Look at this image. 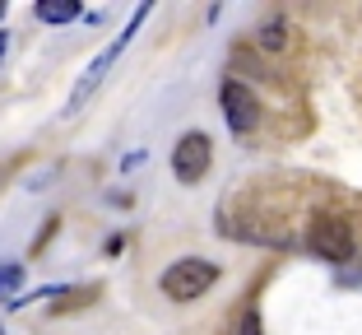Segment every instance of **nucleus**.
<instances>
[{"label":"nucleus","mask_w":362,"mask_h":335,"mask_svg":"<svg viewBox=\"0 0 362 335\" xmlns=\"http://www.w3.org/2000/svg\"><path fill=\"white\" fill-rule=\"evenodd\" d=\"M0 335H5V331H0Z\"/></svg>","instance_id":"f8f14e48"},{"label":"nucleus","mask_w":362,"mask_h":335,"mask_svg":"<svg viewBox=\"0 0 362 335\" xmlns=\"http://www.w3.org/2000/svg\"><path fill=\"white\" fill-rule=\"evenodd\" d=\"M260 47H265V52H284L288 47V23L284 19H265L260 23Z\"/></svg>","instance_id":"0eeeda50"},{"label":"nucleus","mask_w":362,"mask_h":335,"mask_svg":"<svg viewBox=\"0 0 362 335\" xmlns=\"http://www.w3.org/2000/svg\"><path fill=\"white\" fill-rule=\"evenodd\" d=\"M209 163H214L209 135H204V130H186L177 140V149H172V177H177L181 186H195V182H204Z\"/></svg>","instance_id":"20e7f679"},{"label":"nucleus","mask_w":362,"mask_h":335,"mask_svg":"<svg viewBox=\"0 0 362 335\" xmlns=\"http://www.w3.org/2000/svg\"><path fill=\"white\" fill-rule=\"evenodd\" d=\"M218 103H223V121H228L233 135H251V130L260 126V98L251 93L242 79H228V84L218 89Z\"/></svg>","instance_id":"39448f33"},{"label":"nucleus","mask_w":362,"mask_h":335,"mask_svg":"<svg viewBox=\"0 0 362 335\" xmlns=\"http://www.w3.org/2000/svg\"><path fill=\"white\" fill-rule=\"evenodd\" d=\"M33 14H37V23H75L84 10H79V0H37Z\"/></svg>","instance_id":"423d86ee"},{"label":"nucleus","mask_w":362,"mask_h":335,"mask_svg":"<svg viewBox=\"0 0 362 335\" xmlns=\"http://www.w3.org/2000/svg\"><path fill=\"white\" fill-rule=\"evenodd\" d=\"M237 335H260V312L256 307H246V317L237 322Z\"/></svg>","instance_id":"1a4fd4ad"},{"label":"nucleus","mask_w":362,"mask_h":335,"mask_svg":"<svg viewBox=\"0 0 362 335\" xmlns=\"http://www.w3.org/2000/svg\"><path fill=\"white\" fill-rule=\"evenodd\" d=\"M144 19H149V5H139V10L130 14V23H126V28H121V38H117V42H112V47H103V52H98L93 61H88V70H84V75H79L75 93H70V103H65V117H75V112L84 108L88 98L98 93V84H103V79H107V70L117 65V56H121V52H126V47H130V38H135V33H139V23H144Z\"/></svg>","instance_id":"f257e3e1"},{"label":"nucleus","mask_w":362,"mask_h":335,"mask_svg":"<svg viewBox=\"0 0 362 335\" xmlns=\"http://www.w3.org/2000/svg\"><path fill=\"white\" fill-rule=\"evenodd\" d=\"M311 251H316L320 261H334V266H344V261H353V228L344 224L339 215H316L311 219V233H307Z\"/></svg>","instance_id":"7ed1b4c3"},{"label":"nucleus","mask_w":362,"mask_h":335,"mask_svg":"<svg viewBox=\"0 0 362 335\" xmlns=\"http://www.w3.org/2000/svg\"><path fill=\"white\" fill-rule=\"evenodd\" d=\"M214 284H218V266H214V261H204V256H181V261H172L168 271H163L158 289L168 293L172 303H195V298H204Z\"/></svg>","instance_id":"f03ea898"},{"label":"nucleus","mask_w":362,"mask_h":335,"mask_svg":"<svg viewBox=\"0 0 362 335\" xmlns=\"http://www.w3.org/2000/svg\"><path fill=\"white\" fill-rule=\"evenodd\" d=\"M0 19H5V0H0Z\"/></svg>","instance_id":"9b49d317"},{"label":"nucleus","mask_w":362,"mask_h":335,"mask_svg":"<svg viewBox=\"0 0 362 335\" xmlns=\"http://www.w3.org/2000/svg\"><path fill=\"white\" fill-rule=\"evenodd\" d=\"M23 289V266H14V261H5L0 266V298H10L14 303V293Z\"/></svg>","instance_id":"6e6552de"},{"label":"nucleus","mask_w":362,"mask_h":335,"mask_svg":"<svg viewBox=\"0 0 362 335\" xmlns=\"http://www.w3.org/2000/svg\"><path fill=\"white\" fill-rule=\"evenodd\" d=\"M5 47H10V33L0 28V56H5Z\"/></svg>","instance_id":"9d476101"}]
</instances>
